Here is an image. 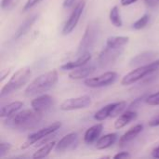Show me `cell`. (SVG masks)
Masks as SVG:
<instances>
[{
    "label": "cell",
    "mask_w": 159,
    "mask_h": 159,
    "mask_svg": "<svg viewBox=\"0 0 159 159\" xmlns=\"http://www.w3.org/2000/svg\"><path fill=\"white\" fill-rule=\"evenodd\" d=\"M42 120V113L34 109H26L17 112L7 117L4 124L7 128L13 130L26 131L34 129Z\"/></svg>",
    "instance_id": "1"
},
{
    "label": "cell",
    "mask_w": 159,
    "mask_h": 159,
    "mask_svg": "<svg viewBox=\"0 0 159 159\" xmlns=\"http://www.w3.org/2000/svg\"><path fill=\"white\" fill-rule=\"evenodd\" d=\"M59 75L56 70H52L38 75L25 89L24 94L27 97H34L44 94L52 89L58 82Z\"/></svg>",
    "instance_id": "2"
},
{
    "label": "cell",
    "mask_w": 159,
    "mask_h": 159,
    "mask_svg": "<svg viewBox=\"0 0 159 159\" xmlns=\"http://www.w3.org/2000/svg\"><path fill=\"white\" fill-rule=\"evenodd\" d=\"M32 75V70L29 67H22L17 70L7 82V84L2 88L0 95L1 97H5L17 89H20L23 85H25Z\"/></svg>",
    "instance_id": "3"
},
{
    "label": "cell",
    "mask_w": 159,
    "mask_h": 159,
    "mask_svg": "<svg viewBox=\"0 0 159 159\" xmlns=\"http://www.w3.org/2000/svg\"><path fill=\"white\" fill-rule=\"evenodd\" d=\"M100 34V24L96 20L90 21L85 30V33L81 38V41L78 45L76 55L80 56L83 53L89 52L95 45Z\"/></svg>",
    "instance_id": "4"
},
{
    "label": "cell",
    "mask_w": 159,
    "mask_h": 159,
    "mask_svg": "<svg viewBox=\"0 0 159 159\" xmlns=\"http://www.w3.org/2000/svg\"><path fill=\"white\" fill-rule=\"evenodd\" d=\"M157 70H159V59L148 63V64L139 66L136 69L132 70L131 72L127 74L122 78L121 84L123 86H128V85L134 84V83L142 80L145 76L151 75L152 73H154V72H156Z\"/></svg>",
    "instance_id": "5"
},
{
    "label": "cell",
    "mask_w": 159,
    "mask_h": 159,
    "mask_svg": "<svg viewBox=\"0 0 159 159\" xmlns=\"http://www.w3.org/2000/svg\"><path fill=\"white\" fill-rule=\"evenodd\" d=\"M123 48H111L106 46L99 54L97 62L101 68H107L114 64L123 53Z\"/></svg>",
    "instance_id": "6"
},
{
    "label": "cell",
    "mask_w": 159,
    "mask_h": 159,
    "mask_svg": "<svg viewBox=\"0 0 159 159\" xmlns=\"http://www.w3.org/2000/svg\"><path fill=\"white\" fill-rule=\"evenodd\" d=\"M62 124L61 122H55L44 129H39L38 131H35L32 134H30L27 138V140L24 142V143L22 144L21 146V149H25V148H28L29 146H31L32 144L39 142V141H42L43 139L48 137L49 135L53 134L54 132H56L58 129H60L61 128Z\"/></svg>",
    "instance_id": "7"
},
{
    "label": "cell",
    "mask_w": 159,
    "mask_h": 159,
    "mask_svg": "<svg viewBox=\"0 0 159 159\" xmlns=\"http://www.w3.org/2000/svg\"><path fill=\"white\" fill-rule=\"evenodd\" d=\"M86 3L87 1L86 0H80L75 7L74 10L72 11L69 19L67 20V21L65 22L63 28H62V34L63 35H67L69 34L70 33H72L74 31V29L76 27L79 20H80V17L85 9V7H86Z\"/></svg>",
    "instance_id": "8"
},
{
    "label": "cell",
    "mask_w": 159,
    "mask_h": 159,
    "mask_svg": "<svg viewBox=\"0 0 159 159\" xmlns=\"http://www.w3.org/2000/svg\"><path fill=\"white\" fill-rule=\"evenodd\" d=\"M116 78H117V74L114 71H109L99 76L86 79L84 81V84L87 87L92 88V89L102 88V87H107L109 85H112L116 80Z\"/></svg>",
    "instance_id": "9"
},
{
    "label": "cell",
    "mask_w": 159,
    "mask_h": 159,
    "mask_svg": "<svg viewBox=\"0 0 159 159\" xmlns=\"http://www.w3.org/2000/svg\"><path fill=\"white\" fill-rule=\"evenodd\" d=\"M91 104V98L89 95H82L75 98L66 99L60 105V109L62 111H74L89 107Z\"/></svg>",
    "instance_id": "10"
},
{
    "label": "cell",
    "mask_w": 159,
    "mask_h": 159,
    "mask_svg": "<svg viewBox=\"0 0 159 159\" xmlns=\"http://www.w3.org/2000/svg\"><path fill=\"white\" fill-rule=\"evenodd\" d=\"M55 104V99L48 94H41L38 95L31 102V106L34 110L43 113L49 110Z\"/></svg>",
    "instance_id": "11"
},
{
    "label": "cell",
    "mask_w": 159,
    "mask_h": 159,
    "mask_svg": "<svg viewBox=\"0 0 159 159\" xmlns=\"http://www.w3.org/2000/svg\"><path fill=\"white\" fill-rule=\"evenodd\" d=\"M159 52L156 51V50L143 51V52L136 55L135 57H133L129 61V65L131 67H139L142 65H145V64H148V63L157 60Z\"/></svg>",
    "instance_id": "12"
},
{
    "label": "cell",
    "mask_w": 159,
    "mask_h": 159,
    "mask_svg": "<svg viewBox=\"0 0 159 159\" xmlns=\"http://www.w3.org/2000/svg\"><path fill=\"white\" fill-rule=\"evenodd\" d=\"M78 135L76 132H71L64 137H62L55 146V151L57 153H62L70 149H74L75 144H77Z\"/></svg>",
    "instance_id": "13"
},
{
    "label": "cell",
    "mask_w": 159,
    "mask_h": 159,
    "mask_svg": "<svg viewBox=\"0 0 159 159\" xmlns=\"http://www.w3.org/2000/svg\"><path fill=\"white\" fill-rule=\"evenodd\" d=\"M103 129V125L102 123L96 124L90 128H89L84 135V141L87 144H92L96 143L99 139L100 136L102 132Z\"/></svg>",
    "instance_id": "14"
},
{
    "label": "cell",
    "mask_w": 159,
    "mask_h": 159,
    "mask_svg": "<svg viewBox=\"0 0 159 159\" xmlns=\"http://www.w3.org/2000/svg\"><path fill=\"white\" fill-rule=\"evenodd\" d=\"M90 60H91V55L89 51V52L83 53L82 55L78 56V58L75 61H68V62L62 64L60 68H61V70H74V69L82 67L83 65L87 64Z\"/></svg>",
    "instance_id": "15"
},
{
    "label": "cell",
    "mask_w": 159,
    "mask_h": 159,
    "mask_svg": "<svg viewBox=\"0 0 159 159\" xmlns=\"http://www.w3.org/2000/svg\"><path fill=\"white\" fill-rule=\"evenodd\" d=\"M143 124H138L134 127H132L131 129H129L127 132H125L119 139V145L120 146H124L127 143H130L131 141H133L143 130Z\"/></svg>",
    "instance_id": "16"
},
{
    "label": "cell",
    "mask_w": 159,
    "mask_h": 159,
    "mask_svg": "<svg viewBox=\"0 0 159 159\" xmlns=\"http://www.w3.org/2000/svg\"><path fill=\"white\" fill-rule=\"evenodd\" d=\"M96 68L95 66H84V67H79L76 68L73 71H71L68 75V77L73 80H80L84 79L89 75H91L95 72Z\"/></svg>",
    "instance_id": "17"
},
{
    "label": "cell",
    "mask_w": 159,
    "mask_h": 159,
    "mask_svg": "<svg viewBox=\"0 0 159 159\" xmlns=\"http://www.w3.org/2000/svg\"><path fill=\"white\" fill-rule=\"evenodd\" d=\"M137 116H138L137 112L132 111L131 109L122 113L121 116L115 122V129H121L122 128L126 127L128 124H129L130 122L135 120L137 118Z\"/></svg>",
    "instance_id": "18"
},
{
    "label": "cell",
    "mask_w": 159,
    "mask_h": 159,
    "mask_svg": "<svg viewBox=\"0 0 159 159\" xmlns=\"http://www.w3.org/2000/svg\"><path fill=\"white\" fill-rule=\"evenodd\" d=\"M38 18V15L37 14H34L31 17H29L28 19H26L20 25V27L18 28V30L16 31L15 33V35H14V39L17 40L19 38H20L21 36H23L24 34H27V32L31 29V27L33 26V24L35 22V20H37Z\"/></svg>",
    "instance_id": "19"
},
{
    "label": "cell",
    "mask_w": 159,
    "mask_h": 159,
    "mask_svg": "<svg viewBox=\"0 0 159 159\" xmlns=\"http://www.w3.org/2000/svg\"><path fill=\"white\" fill-rule=\"evenodd\" d=\"M117 140V134L116 133H109L102 137H100V139L96 142V148L98 150H104L109 147H111Z\"/></svg>",
    "instance_id": "20"
},
{
    "label": "cell",
    "mask_w": 159,
    "mask_h": 159,
    "mask_svg": "<svg viewBox=\"0 0 159 159\" xmlns=\"http://www.w3.org/2000/svg\"><path fill=\"white\" fill-rule=\"evenodd\" d=\"M23 102H20V101H16V102H10L5 106H3L1 108V112H0V116L2 118L4 117H8L12 115H14L15 113L19 112L22 106H23Z\"/></svg>",
    "instance_id": "21"
},
{
    "label": "cell",
    "mask_w": 159,
    "mask_h": 159,
    "mask_svg": "<svg viewBox=\"0 0 159 159\" xmlns=\"http://www.w3.org/2000/svg\"><path fill=\"white\" fill-rule=\"evenodd\" d=\"M115 105H116V102H113V103H109V104L103 106L102 108H101L94 115V119L97 120V121H103L106 118L111 117L113 110L115 108Z\"/></svg>",
    "instance_id": "22"
},
{
    "label": "cell",
    "mask_w": 159,
    "mask_h": 159,
    "mask_svg": "<svg viewBox=\"0 0 159 159\" xmlns=\"http://www.w3.org/2000/svg\"><path fill=\"white\" fill-rule=\"evenodd\" d=\"M129 41V36H109L106 39V46L111 48H123Z\"/></svg>",
    "instance_id": "23"
},
{
    "label": "cell",
    "mask_w": 159,
    "mask_h": 159,
    "mask_svg": "<svg viewBox=\"0 0 159 159\" xmlns=\"http://www.w3.org/2000/svg\"><path fill=\"white\" fill-rule=\"evenodd\" d=\"M56 142H50L48 143H46L45 145H43L41 148H39L34 155H33V158L38 159V158H44V157H47L50 152L55 148L56 146Z\"/></svg>",
    "instance_id": "24"
},
{
    "label": "cell",
    "mask_w": 159,
    "mask_h": 159,
    "mask_svg": "<svg viewBox=\"0 0 159 159\" xmlns=\"http://www.w3.org/2000/svg\"><path fill=\"white\" fill-rule=\"evenodd\" d=\"M109 19H110V21L112 22V24L115 26V27H121L123 25V21H122V19H121V16H120V13H119V8L117 6H115L111 8L110 10V13H109Z\"/></svg>",
    "instance_id": "25"
},
{
    "label": "cell",
    "mask_w": 159,
    "mask_h": 159,
    "mask_svg": "<svg viewBox=\"0 0 159 159\" xmlns=\"http://www.w3.org/2000/svg\"><path fill=\"white\" fill-rule=\"evenodd\" d=\"M150 20V15L149 14H144L143 15L139 20H137L133 24H132V28L134 30H141L143 29L149 22Z\"/></svg>",
    "instance_id": "26"
},
{
    "label": "cell",
    "mask_w": 159,
    "mask_h": 159,
    "mask_svg": "<svg viewBox=\"0 0 159 159\" xmlns=\"http://www.w3.org/2000/svg\"><path fill=\"white\" fill-rule=\"evenodd\" d=\"M145 103L151 105V106H158L159 105V91L147 95L145 99Z\"/></svg>",
    "instance_id": "27"
},
{
    "label": "cell",
    "mask_w": 159,
    "mask_h": 159,
    "mask_svg": "<svg viewBox=\"0 0 159 159\" xmlns=\"http://www.w3.org/2000/svg\"><path fill=\"white\" fill-rule=\"evenodd\" d=\"M11 144L8 143H4L2 142L0 143V157H4L6 154H7V152L10 151L11 149Z\"/></svg>",
    "instance_id": "28"
},
{
    "label": "cell",
    "mask_w": 159,
    "mask_h": 159,
    "mask_svg": "<svg viewBox=\"0 0 159 159\" xmlns=\"http://www.w3.org/2000/svg\"><path fill=\"white\" fill-rule=\"evenodd\" d=\"M16 4V0H2L1 7L3 10H10Z\"/></svg>",
    "instance_id": "29"
},
{
    "label": "cell",
    "mask_w": 159,
    "mask_h": 159,
    "mask_svg": "<svg viewBox=\"0 0 159 159\" xmlns=\"http://www.w3.org/2000/svg\"><path fill=\"white\" fill-rule=\"evenodd\" d=\"M42 0H27L24 7H23V10L26 11V10H29L30 8H32L33 7H34L35 5H37L38 3H40Z\"/></svg>",
    "instance_id": "30"
},
{
    "label": "cell",
    "mask_w": 159,
    "mask_h": 159,
    "mask_svg": "<svg viewBox=\"0 0 159 159\" xmlns=\"http://www.w3.org/2000/svg\"><path fill=\"white\" fill-rule=\"evenodd\" d=\"M149 127H158L159 126V113L157 115H156L148 123Z\"/></svg>",
    "instance_id": "31"
},
{
    "label": "cell",
    "mask_w": 159,
    "mask_h": 159,
    "mask_svg": "<svg viewBox=\"0 0 159 159\" xmlns=\"http://www.w3.org/2000/svg\"><path fill=\"white\" fill-rule=\"evenodd\" d=\"M131 156L129 153L128 152H120L118 154H116V156H114L115 159H122V158H130Z\"/></svg>",
    "instance_id": "32"
},
{
    "label": "cell",
    "mask_w": 159,
    "mask_h": 159,
    "mask_svg": "<svg viewBox=\"0 0 159 159\" xmlns=\"http://www.w3.org/2000/svg\"><path fill=\"white\" fill-rule=\"evenodd\" d=\"M75 0H64L62 6L65 8H70L75 5Z\"/></svg>",
    "instance_id": "33"
},
{
    "label": "cell",
    "mask_w": 159,
    "mask_h": 159,
    "mask_svg": "<svg viewBox=\"0 0 159 159\" xmlns=\"http://www.w3.org/2000/svg\"><path fill=\"white\" fill-rule=\"evenodd\" d=\"M144 2L146 3L147 6L152 7L157 6L159 4V0H144Z\"/></svg>",
    "instance_id": "34"
},
{
    "label": "cell",
    "mask_w": 159,
    "mask_h": 159,
    "mask_svg": "<svg viewBox=\"0 0 159 159\" xmlns=\"http://www.w3.org/2000/svg\"><path fill=\"white\" fill-rule=\"evenodd\" d=\"M138 0H120V3L122 6L126 7V6H129V5H132L133 3L137 2Z\"/></svg>",
    "instance_id": "35"
},
{
    "label": "cell",
    "mask_w": 159,
    "mask_h": 159,
    "mask_svg": "<svg viewBox=\"0 0 159 159\" xmlns=\"http://www.w3.org/2000/svg\"><path fill=\"white\" fill-rule=\"evenodd\" d=\"M152 157L155 158H159V146L155 148L152 152Z\"/></svg>",
    "instance_id": "36"
}]
</instances>
